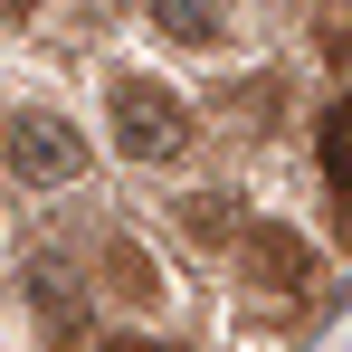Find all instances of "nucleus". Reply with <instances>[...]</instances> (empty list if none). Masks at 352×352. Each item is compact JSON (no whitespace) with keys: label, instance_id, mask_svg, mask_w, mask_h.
<instances>
[{"label":"nucleus","instance_id":"2","mask_svg":"<svg viewBox=\"0 0 352 352\" xmlns=\"http://www.w3.org/2000/svg\"><path fill=\"white\" fill-rule=\"evenodd\" d=\"M0 153H10V172L38 181V190H67V181L86 172V143H76V124L67 115H10V133H0Z\"/></svg>","mask_w":352,"mask_h":352},{"label":"nucleus","instance_id":"7","mask_svg":"<svg viewBox=\"0 0 352 352\" xmlns=\"http://www.w3.org/2000/svg\"><path fill=\"white\" fill-rule=\"evenodd\" d=\"M115 352H172V343H115Z\"/></svg>","mask_w":352,"mask_h":352},{"label":"nucleus","instance_id":"3","mask_svg":"<svg viewBox=\"0 0 352 352\" xmlns=\"http://www.w3.org/2000/svg\"><path fill=\"white\" fill-rule=\"evenodd\" d=\"M324 172H333V181L352 190V96L333 105V115H324Z\"/></svg>","mask_w":352,"mask_h":352},{"label":"nucleus","instance_id":"6","mask_svg":"<svg viewBox=\"0 0 352 352\" xmlns=\"http://www.w3.org/2000/svg\"><path fill=\"white\" fill-rule=\"evenodd\" d=\"M105 267H115V286H133V295H153V267H143V257H133L124 238H115V257H105Z\"/></svg>","mask_w":352,"mask_h":352},{"label":"nucleus","instance_id":"4","mask_svg":"<svg viewBox=\"0 0 352 352\" xmlns=\"http://www.w3.org/2000/svg\"><path fill=\"white\" fill-rule=\"evenodd\" d=\"M248 248H257V267H267L276 286H305V248H295L286 229H276V238H248Z\"/></svg>","mask_w":352,"mask_h":352},{"label":"nucleus","instance_id":"5","mask_svg":"<svg viewBox=\"0 0 352 352\" xmlns=\"http://www.w3.org/2000/svg\"><path fill=\"white\" fill-rule=\"evenodd\" d=\"M153 19H162L172 38H210V29H219V10H190V0H153Z\"/></svg>","mask_w":352,"mask_h":352},{"label":"nucleus","instance_id":"1","mask_svg":"<svg viewBox=\"0 0 352 352\" xmlns=\"http://www.w3.org/2000/svg\"><path fill=\"white\" fill-rule=\"evenodd\" d=\"M105 105H115V143L133 153V162H172L181 133H190V115H181V96L162 86V76H115Z\"/></svg>","mask_w":352,"mask_h":352}]
</instances>
